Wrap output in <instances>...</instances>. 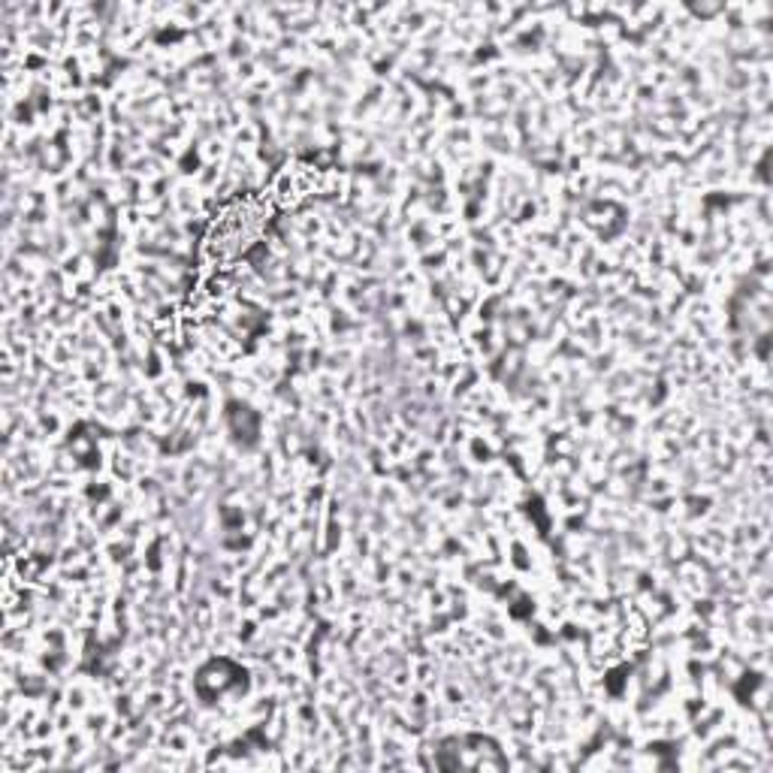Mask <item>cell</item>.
I'll return each mask as SVG.
<instances>
[{
    "label": "cell",
    "mask_w": 773,
    "mask_h": 773,
    "mask_svg": "<svg viewBox=\"0 0 773 773\" xmlns=\"http://www.w3.org/2000/svg\"><path fill=\"white\" fill-rule=\"evenodd\" d=\"M257 221H261V215L254 212L251 203L237 206V209H230L227 215H224L221 224L215 227V237H212L209 242L218 251L239 249V245H245V239H251L254 233H257Z\"/></svg>",
    "instance_id": "6da1fadb"
}]
</instances>
